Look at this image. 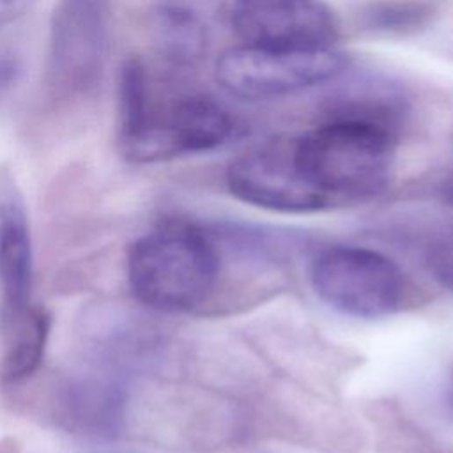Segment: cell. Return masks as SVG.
Returning a JSON list of instances; mask_svg holds the SVG:
<instances>
[{"label": "cell", "instance_id": "obj_1", "mask_svg": "<svg viewBox=\"0 0 453 453\" xmlns=\"http://www.w3.org/2000/svg\"><path fill=\"white\" fill-rule=\"evenodd\" d=\"M126 271L138 303L163 313H186L216 290L221 257L205 228L186 219H166L131 244Z\"/></svg>", "mask_w": 453, "mask_h": 453}, {"label": "cell", "instance_id": "obj_2", "mask_svg": "<svg viewBox=\"0 0 453 453\" xmlns=\"http://www.w3.org/2000/svg\"><path fill=\"white\" fill-rule=\"evenodd\" d=\"M395 142L373 126L322 120L294 140L292 152L299 175L327 209L379 195L391 175Z\"/></svg>", "mask_w": 453, "mask_h": 453}, {"label": "cell", "instance_id": "obj_3", "mask_svg": "<svg viewBox=\"0 0 453 453\" xmlns=\"http://www.w3.org/2000/svg\"><path fill=\"white\" fill-rule=\"evenodd\" d=\"M310 281L322 303L356 319L393 315L407 294L398 264L365 246L338 244L319 251L310 265Z\"/></svg>", "mask_w": 453, "mask_h": 453}, {"label": "cell", "instance_id": "obj_4", "mask_svg": "<svg viewBox=\"0 0 453 453\" xmlns=\"http://www.w3.org/2000/svg\"><path fill=\"white\" fill-rule=\"evenodd\" d=\"M349 69V57L333 48L281 51L255 46L226 50L216 62V80L241 99H273L333 81Z\"/></svg>", "mask_w": 453, "mask_h": 453}, {"label": "cell", "instance_id": "obj_5", "mask_svg": "<svg viewBox=\"0 0 453 453\" xmlns=\"http://www.w3.org/2000/svg\"><path fill=\"white\" fill-rule=\"evenodd\" d=\"M110 50L108 0H57L48 39L46 87L58 97L92 88Z\"/></svg>", "mask_w": 453, "mask_h": 453}, {"label": "cell", "instance_id": "obj_6", "mask_svg": "<svg viewBox=\"0 0 453 453\" xmlns=\"http://www.w3.org/2000/svg\"><path fill=\"white\" fill-rule=\"evenodd\" d=\"M234 124L228 111L211 97L188 96L165 108L152 103L140 126L117 136L120 152L133 163H157L223 145Z\"/></svg>", "mask_w": 453, "mask_h": 453}, {"label": "cell", "instance_id": "obj_7", "mask_svg": "<svg viewBox=\"0 0 453 453\" xmlns=\"http://www.w3.org/2000/svg\"><path fill=\"white\" fill-rule=\"evenodd\" d=\"M232 28L246 46L315 51L329 50L338 25L320 0H234Z\"/></svg>", "mask_w": 453, "mask_h": 453}, {"label": "cell", "instance_id": "obj_8", "mask_svg": "<svg viewBox=\"0 0 453 453\" xmlns=\"http://www.w3.org/2000/svg\"><path fill=\"white\" fill-rule=\"evenodd\" d=\"M290 142H269L235 157L226 168V188L241 202L287 214L326 209L299 175Z\"/></svg>", "mask_w": 453, "mask_h": 453}, {"label": "cell", "instance_id": "obj_9", "mask_svg": "<svg viewBox=\"0 0 453 453\" xmlns=\"http://www.w3.org/2000/svg\"><path fill=\"white\" fill-rule=\"evenodd\" d=\"M51 416L69 434L111 439L124 423L126 391L115 375L104 372L71 373L53 388Z\"/></svg>", "mask_w": 453, "mask_h": 453}, {"label": "cell", "instance_id": "obj_10", "mask_svg": "<svg viewBox=\"0 0 453 453\" xmlns=\"http://www.w3.org/2000/svg\"><path fill=\"white\" fill-rule=\"evenodd\" d=\"M409 113L405 90L380 74H356L333 80L324 97L322 120H347L379 127L396 138Z\"/></svg>", "mask_w": 453, "mask_h": 453}, {"label": "cell", "instance_id": "obj_11", "mask_svg": "<svg viewBox=\"0 0 453 453\" xmlns=\"http://www.w3.org/2000/svg\"><path fill=\"white\" fill-rule=\"evenodd\" d=\"M32 303V242L23 200L11 180L0 188V322L28 311Z\"/></svg>", "mask_w": 453, "mask_h": 453}, {"label": "cell", "instance_id": "obj_12", "mask_svg": "<svg viewBox=\"0 0 453 453\" xmlns=\"http://www.w3.org/2000/svg\"><path fill=\"white\" fill-rule=\"evenodd\" d=\"M50 329L51 317L37 304L23 315L0 324L5 347L0 368L4 382L21 384L37 372L44 356Z\"/></svg>", "mask_w": 453, "mask_h": 453}, {"label": "cell", "instance_id": "obj_13", "mask_svg": "<svg viewBox=\"0 0 453 453\" xmlns=\"http://www.w3.org/2000/svg\"><path fill=\"white\" fill-rule=\"evenodd\" d=\"M154 35L161 55L173 65H193L205 51V28L200 18L180 4L157 7Z\"/></svg>", "mask_w": 453, "mask_h": 453}, {"label": "cell", "instance_id": "obj_14", "mask_svg": "<svg viewBox=\"0 0 453 453\" xmlns=\"http://www.w3.org/2000/svg\"><path fill=\"white\" fill-rule=\"evenodd\" d=\"M430 18V7L416 0H389L370 5L363 12V25L377 34L402 35L416 32Z\"/></svg>", "mask_w": 453, "mask_h": 453}, {"label": "cell", "instance_id": "obj_15", "mask_svg": "<svg viewBox=\"0 0 453 453\" xmlns=\"http://www.w3.org/2000/svg\"><path fill=\"white\" fill-rule=\"evenodd\" d=\"M425 264L432 278L453 294V226L442 230L428 242Z\"/></svg>", "mask_w": 453, "mask_h": 453}, {"label": "cell", "instance_id": "obj_16", "mask_svg": "<svg viewBox=\"0 0 453 453\" xmlns=\"http://www.w3.org/2000/svg\"><path fill=\"white\" fill-rule=\"evenodd\" d=\"M21 74L23 60L19 53L7 44H0V99L18 85Z\"/></svg>", "mask_w": 453, "mask_h": 453}, {"label": "cell", "instance_id": "obj_17", "mask_svg": "<svg viewBox=\"0 0 453 453\" xmlns=\"http://www.w3.org/2000/svg\"><path fill=\"white\" fill-rule=\"evenodd\" d=\"M35 0H0V28L23 16Z\"/></svg>", "mask_w": 453, "mask_h": 453}, {"label": "cell", "instance_id": "obj_18", "mask_svg": "<svg viewBox=\"0 0 453 453\" xmlns=\"http://www.w3.org/2000/svg\"><path fill=\"white\" fill-rule=\"evenodd\" d=\"M448 195H449V198L453 200V172H451V177H449V180H448Z\"/></svg>", "mask_w": 453, "mask_h": 453}]
</instances>
